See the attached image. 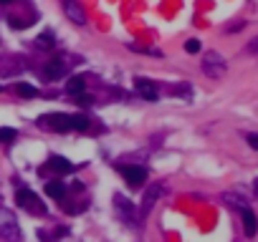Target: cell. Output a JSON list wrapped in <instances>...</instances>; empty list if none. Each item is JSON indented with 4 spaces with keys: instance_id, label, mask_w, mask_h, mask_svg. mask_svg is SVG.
I'll return each mask as SVG.
<instances>
[{
    "instance_id": "cell-1",
    "label": "cell",
    "mask_w": 258,
    "mask_h": 242,
    "mask_svg": "<svg viewBox=\"0 0 258 242\" xmlns=\"http://www.w3.org/2000/svg\"><path fill=\"white\" fill-rule=\"evenodd\" d=\"M226 71H228V63H226V58L220 56L218 51H208L203 56V73L208 78H223Z\"/></svg>"
},
{
    "instance_id": "cell-2",
    "label": "cell",
    "mask_w": 258,
    "mask_h": 242,
    "mask_svg": "<svg viewBox=\"0 0 258 242\" xmlns=\"http://www.w3.org/2000/svg\"><path fill=\"white\" fill-rule=\"evenodd\" d=\"M15 202H18V207H23V210L30 212V215H46V205H43V202L35 197L30 189H18Z\"/></svg>"
},
{
    "instance_id": "cell-3",
    "label": "cell",
    "mask_w": 258,
    "mask_h": 242,
    "mask_svg": "<svg viewBox=\"0 0 258 242\" xmlns=\"http://www.w3.org/2000/svg\"><path fill=\"white\" fill-rule=\"evenodd\" d=\"M38 126L46 131H68L71 129V116L68 114H46L38 119Z\"/></svg>"
},
{
    "instance_id": "cell-4",
    "label": "cell",
    "mask_w": 258,
    "mask_h": 242,
    "mask_svg": "<svg viewBox=\"0 0 258 242\" xmlns=\"http://www.w3.org/2000/svg\"><path fill=\"white\" fill-rule=\"evenodd\" d=\"M0 237L5 240H20V230H18V220L10 210H0Z\"/></svg>"
},
{
    "instance_id": "cell-5",
    "label": "cell",
    "mask_w": 258,
    "mask_h": 242,
    "mask_svg": "<svg viewBox=\"0 0 258 242\" xmlns=\"http://www.w3.org/2000/svg\"><path fill=\"white\" fill-rule=\"evenodd\" d=\"M71 63H73V61H71L68 56H53V58L43 66V76H46V78H51V81H53V78H61V76H66V73H68Z\"/></svg>"
},
{
    "instance_id": "cell-6",
    "label": "cell",
    "mask_w": 258,
    "mask_h": 242,
    "mask_svg": "<svg viewBox=\"0 0 258 242\" xmlns=\"http://www.w3.org/2000/svg\"><path fill=\"white\" fill-rule=\"evenodd\" d=\"M119 172L124 174V179H127V184L129 187H142L144 184V179H147V169L144 167H139V164H122L119 167Z\"/></svg>"
},
{
    "instance_id": "cell-7",
    "label": "cell",
    "mask_w": 258,
    "mask_h": 242,
    "mask_svg": "<svg viewBox=\"0 0 258 242\" xmlns=\"http://www.w3.org/2000/svg\"><path fill=\"white\" fill-rule=\"evenodd\" d=\"M25 71V58L20 56H3L0 58V76H18Z\"/></svg>"
},
{
    "instance_id": "cell-8",
    "label": "cell",
    "mask_w": 258,
    "mask_h": 242,
    "mask_svg": "<svg viewBox=\"0 0 258 242\" xmlns=\"http://www.w3.org/2000/svg\"><path fill=\"white\" fill-rule=\"evenodd\" d=\"M61 5H63V13L68 15L71 23H76V25H84V23H86V13H84V8L79 5V0H61Z\"/></svg>"
},
{
    "instance_id": "cell-9",
    "label": "cell",
    "mask_w": 258,
    "mask_h": 242,
    "mask_svg": "<svg viewBox=\"0 0 258 242\" xmlns=\"http://www.w3.org/2000/svg\"><path fill=\"white\" fill-rule=\"evenodd\" d=\"M165 192V187L162 184H152L150 189L144 192V199H142V217H147L152 212V207H155V202L160 199V194Z\"/></svg>"
},
{
    "instance_id": "cell-10",
    "label": "cell",
    "mask_w": 258,
    "mask_h": 242,
    "mask_svg": "<svg viewBox=\"0 0 258 242\" xmlns=\"http://www.w3.org/2000/svg\"><path fill=\"white\" fill-rule=\"evenodd\" d=\"M134 89H137V94H139L144 101H157V86L152 84L150 78H137V81H134Z\"/></svg>"
},
{
    "instance_id": "cell-11",
    "label": "cell",
    "mask_w": 258,
    "mask_h": 242,
    "mask_svg": "<svg viewBox=\"0 0 258 242\" xmlns=\"http://www.w3.org/2000/svg\"><path fill=\"white\" fill-rule=\"evenodd\" d=\"M241 215H243V230H246V235H248V237H253V235L258 232V220H256V215H253L248 207H243V210H241Z\"/></svg>"
},
{
    "instance_id": "cell-12",
    "label": "cell",
    "mask_w": 258,
    "mask_h": 242,
    "mask_svg": "<svg viewBox=\"0 0 258 242\" xmlns=\"http://www.w3.org/2000/svg\"><path fill=\"white\" fill-rule=\"evenodd\" d=\"M46 194H48L51 199H63V194H66V184L58 182V179H51V182L46 184Z\"/></svg>"
},
{
    "instance_id": "cell-13",
    "label": "cell",
    "mask_w": 258,
    "mask_h": 242,
    "mask_svg": "<svg viewBox=\"0 0 258 242\" xmlns=\"http://www.w3.org/2000/svg\"><path fill=\"white\" fill-rule=\"evenodd\" d=\"M48 169H53V172H58V174H66V172H71L73 167L68 164L63 156H51V159H48Z\"/></svg>"
},
{
    "instance_id": "cell-14",
    "label": "cell",
    "mask_w": 258,
    "mask_h": 242,
    "mask_svg": "<svg viewBox=\"0 0 258 242\" xmlns=\"http://www.w3.org/2000/svg\"><path fill=\"white\" fill-rule=\"evenodd\" d=\"M84 89H86V81H84L81 76H71V78L66 81V91H68V94H73V96L81 94Z\"/></svg>"
},
{
    "instance_id": "cell-15",
    "label": "cell",
    "mask_w": 258,
    "mask_h": 242,
    "mask_svg": "<svg viewBox=\"0 0 258 242\" xmlns=\"http://www.w3.org/2000/svg\"><path fill=\"white\" fill-rule=\"evenodd\" d=\"M15 94L23 96V99H33V96H38V89L30 86V84H23V81H20V84H15Z\"/></svg>"
},
{
    "instance_id": "cell-16",
    "label": "cell",
    "mask_w": 258,
    "mask_h": 242,
    "mask_svg": "<svg viewBox=\"0 0 258 242\" xmlns=\"http://www.w3.org/2000/svg\"><path fill=\"white\" fill-rule=\"evenodd\" d=\"M35 48H41V51H53V35L51 33H43L35 38Z\"/></svg>"
},
{
    "instance_id": "cell-17",
    "label": "cell",
    "mask_w": 258,
    "mask_h": 242,
    "mask_svg": "<svg viewBox=\"0 0 258 242\" xmlns=\"http://www.w3.org/2000/svg\"><path fill=\"white\" fill-rule=\"evenodd\" d=\"M71 129L86 131V129H89V119H86L84 114H76V116H71Z\"/></svg>"
},
{
    "instance_id": "cell-18",
    "label": "cell",
    "mask_w": 258,
    "mask_h": 242,
    "mask_svg": "<svg viewBox=\"0 0 258 242\" xmlns=\"http://www.w3.org/2000/svg\"><path fill=\"white\" fill-rule=\"evenodd\" d=\"M223 199H226V205H228V207H238V210H243V207H246V199H243V197H238V194H231V192H228V194H223Z\"/></svg>"
},
{
    "instance_id": "cell-19",
    "label": "cell",
    "mask_w": 258,
    "mask_h": 242,
    "mask_svg": "<svg viewBox=\"0 0 258 242\" xmlns=\"http://www.w3.org/2000/svg\"><path fill=\"white\" fill-rule=\"evenodd\" d=\"M15 139H18V131H15V129H10V126L0 129V144H10V141H15Z\"/></svg>"
},
{
    "instance_id": "cell-20",
    "label": "cell",
    "mask_w": 258,
    "mask_h": 242,
    "mask_svg": "<svg viewBox=\"0 0 258 242\" xmlns=\"http://www.w3.org/2000/svg\"><path fill=\"white\" fill-rule=\"evenodd\" d=\"M114 202H117V210H122L124 215H129V210H132V207H129V199H127V197L117 194V197H114Z\"/></svg>"
},
{
    "instance_id": "cell-21",
    "label": "cell",
    "mask_w": 258,
    "mask_h": 242,
    "mask_svg": "<svg viewBox=\"0 0 258 242\" xmlns=\"http://www.w3.org/2000/svg\"><path fill=\"white\" fill-rule=\"evenodd\" d=\"M185 51H188V53H198V51H200V40H198V38H190L188 43H185Z\"/></svg>"
},
{
    "instance_id": "cell-22",
    "label": "cell",
    "mask_w": 258,
    "mask_h": 242,
    "mask_svg": "<svg viewBox=\"0 0 258 242\" xmlns=\"http://www.w3.org/2000/svg\"><path fill=\"white\" fill-rule=\"evenodd\" d=\"M248 144L251 149H258V134H248Z\"/></svg>"
},
{
    "instance_id": "cell-23",
    "label": "cell",
    "mask_w": 258,
    "mask_h": 242,
    "mask_svg": "<svg viewBox=\"0 0 258 242\" xmlns=\"http://www.w3.org/2000/svg\"><path fill=\"white\" fill-rule=\"evenodd\" d=\"M8 3H13V0H0V5H8Z\"/></svg>"
},
{
    "instance_id": "cell-24",
    "label": "cell",
    "mask_w": 258,
    "mask_h": 242,
    "mask_svg": "<svg viewBox=\"0 0 258 242\" xmlns=\"http://www.w3.org/2000/svg\"><path fill=\"white\" fill-rule=\"evenodd\" d=\"M256 192H258V179H256Z\"/></svg>"
},
{
    "instance_id": "cell-25",
    "label": "cell",
    "mask_w": 258,
    "mask_h": 242,
    "mask_svg": "<svg viewBox=\"0 0 258 242\" xmlns=\"http://www.w3.org/2000/svg\"><path fill=\"white\" fill-rule=\"evenodd\" d=\"M0 91H3V86H0Z\"/></svg>"
}]
</instances>
